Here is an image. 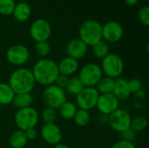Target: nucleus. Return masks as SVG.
I'll use <instances>...</instances> for the list:
<instances>
[{
	"label": "nucleus",
	"mask_w": 149,
	"mask_h": 148,
	"mask_svg": "<svg viewBox=\"0 0 149 148\" xmlns=\"http://www.w3.org/2000/svg\"><path fill=\"white\" fill-rule=\"evenodd\" d=\"M92 51L94 57H96L99 59H103L110 53L108 43H107L103 39L97 42L96 44L92 45Z\"/></svg>",
	"instance_id": "393cba45"
},
{
	"label": "nucleus",
	"mask_w": 149,
	"mask_h": 148,
	"mask_svg": "<svg viewBox=\"0 0 149 148\" xmlns=\"http://www.w3.org/2000/svg\"><path fill=\"white\" fill-rule=\"evenodd\" d=\"M78 111V107L76 104L70 102V101H65L59 108H58V113L61 118L64 120H72L75 113Z\"/></svg>",
	"instance_id": "b1692460"
},
{
	"label": "nucleus",
	"mask_w": 149,
	"mask_h": 148,
	"mask_svg": "<svg viewBox=\"0 0 149 148\" xmlns=\"http://www.w3.org/2000/svg\"><path fill=\"white\" fill-rule=\"evenodd\" d=\"M68 80H69V77L62 75V74H59L58 76V78L56 79L54 85H56L57 86H58V87H60L62 89H65L66 85H67V83H68Z\"/></svg>",
	"instance_id": "f704fd0d"
},
{
	"label": "nucleus",
	"mask_w": 149,
	"mask_h": 148,
	"mask_svg": "<svg viewBox=\"0 0 149 148\" xmlns=\"http://www.w3.org/2000/svg\"><path fill=\"white\" fill-rule=\"evenodd\" d=\"M79 35V38L87 46H92L102 40V25L98 21L93 19L86 20L80 25Z\"/></svg>",
	"instance_id": "7ed1b4c3"
},
{
	"label": "nucleus",
	"mask_w": 149,
	"mask_h": 148,
	"mask_svg": "<svg viewBox=\"0 0 149 148\" xmlns=\"http://www.w3.org/2000/svg\"><path fill=\"white\" fill-rule=\"evenodd\" d=\"M39 120L38 112L32 106L17 110L14 116V121L17 129L26 131L27 129L36 127Z\"/></svg>",
	"instance_id": "39448f33"
},
{
	"label": "nucleus",
	"mask_w": 149,
	"mask_h": 148,
	"mask_svg": "<svg viewBox=\"0 0 149 148\" xmlns=\"http://www.w3.org/2000/svg\"><path fill=\"white\" fill-rule=\"evenodd\" d=\"M100 93L95 87H84L76 96V106L79 109L90 111L96 107Z\"/></svg>",
	"instance_id": "6e6552de"
},
{
	"label": "nucleus",
	"mask_w": 149,
	"mask_h": 148,
	"mask_svg": "<svg viewBox=\"0 0 149 148\" xmlns=\"http://www.w3.org/2000/svg\"><path fill=\"white\" fill-rule=\"evenodd\" d=\"M124 61L120 56L115 53H109L102 59L100 68L103 75L111 79L120 78L124 71Z\"/></svg>",
	"instance_id": "20e7f679"
},
{
	"label": "nucleus",
	"mask_w": 149,
	"mask_h": 148,
	"mask_svg": "<svg viewBox=\"0 0 149 148\" xmlns=\"http://www.w3.org/2000/svg\"><path fill=\"white\" fill-rule=\"evenodd\" d=\"M72 120H74V123L78 126L84 127V126H86L89 124V122L91 120V115H90L89 111L78 109V111L75 113Z\"/></svg>",
	"instance_id": "a878e982"
},
{
	"label": "nucleus",
	"mask_w": 149,
	"mask_h": 148,
	"mask_svg": "<svg viewBox=\"0 0 149 148\" xmlns=\"http://www.w3.org/2000/svg\"><path fill=\"white\" fill-rule=\"evenodd\" d=\"M15 5L14 0H0V14L3 16L11 15Z\"/></svg>",
	"instance_id": "c756f323"
},
{
	"label": "nucleus",
	"mask_w": 149,
	"mask_h": 148,
	"mask_svg": "<svg viewBox=\"0 0 149 148\" xmlns=\"http://www.w3.org/2000/svg\"><path fill=\"white\" fill-rule=\"evenodd\" d=\"M27 142L28 139L25 132L20 129L13 131L9 137V144L11 148H24Z\"/></svg>",
	"instance_id": "6ab92c4d"
},
{
	"label": "nucleus",
	"mask_w": 149,
	"mask_h": 148,
	"mask_svg": "<svg viewBox=\"0 0 149 148\" xmlns=\"http://www.w3.org/2000/svg\"><path fill=\"white\" fill-rule=\"evenodd\" d=\"M52 148H69V147L65 144H62V143H59V144H57L55 146H53Z\"/></svg>",
	"instance_id": "58836bf2"
},
{
	"label": "nucleus",
	"mask_w": 149,
	"mask_h": 148,
	"mask_svg": "<svg viewBox=\"0 0 149 148\" xmlns=\"http://www.w3.org/2000/svg\"><path fill=\"white\" fill-rule=\"evenodd\" d=\"M40 117L45 124L55 123V120L57 119V111L56 109L46 106L42 110L40 113Z\"/></svg>",
	"instance_id": "cd10ccee"
},
{
	"label": "nucleus",
	"mask_w": 149,
	"mask_h": 148,
	"mask_svg": "<svg viewBox=\"0 0 149 148\" xmlns=\"http://www.w3.org/2000/svg\"><path fill=\"white\" fill-rule=\"evenodd\" d=\"M40 136L45 143L51 146L59 144L62 140V132L55 123L44 124L40 129Z\"/></svg>",
	"instance_id": "4468645a"
},
{
	"label": "nucleus",
	"mask_w": 149,
	"mask_h": 148,
	"mask_svg": "<svg viewBox=\"0 0 149 148\" xmlns=\"http://www.w3.org/2000/svg\"><path fill=\"white\" fill-rule=\"evenodd\" d=\"M132 117L128 112L124 109H117L108 116L107 124L115 132L120 133L121 132L130 128Z\"/></svg>",
	"instance_id": "1a4fd4ad"
},
{
	"label": "nucleus",
	"mask_w": 149,
	"mask_h": 148,
	"mask_svg": "<svg viewBox=\"0 0 149 148\" xmlns=\"http://www.w3.org/2000/svg\"><path fill=\"white\" fill-rule=\"evenodd\" d=\"M52 34V26L50 23L44 18L36 19L30 27V35L37 43L47 41Z\"/></svg>",
	"instance_id": "9b49d317"
},
{
	"label": "nucleus",
	"mask_w": 149,
	"mask_h": 148,
	"mask_svg": "<svg viewBox=\"0 0 149 148\" xmlns=\"http://www.w3.org/2000/svg\"><path fill=\"white\" fill-rule=\"evenodd\" d=\"M138 17L140 22L145 25L148 26L149 25V7L148 6H143L140 9L138 12Z\"/></svg>",
	"instance_id": "473e14b6"
},
{
	"label": "nucleus",
	"mask_w": 149,
	"mask_h": 148,
	"mask_svg": "<svg viewBox=\"0 0 149 148\" xmlns=\"http://www.w3.org/2000/svg\"><path fill=\"white\" fill-rule=\"evenodd\" d=\"M42 99L47 107L56 110L58 109L65 101H67L66 92L65 90L54 84L45 86L42 92Z\"/></svg>",
	"instance_id": "423d86ee"
},
{
	"label": "nucleus",
	"mask_w": 149,
	"mask_h": 148,
	"mask_svg": "<svg viewBox=\"0 0 149 148\" xmlns=\"http://www.w3.org/2000/svg\"><path fill=\"white\" fill-rule=\"evenodd\" d=\"M32 103H33V97L31 93L29 92V93L15 94L11 104L15 108H17L19 110V109L31 106Z\"/></svg>",
	"instance_id": "aec40b11"
},
{
	"label": "nucleus",
	"mask_w": 149,
	"mask_h": 148,
	"mask_svg": "<svg viewBox=\"0 0 149 148\" xmlns=\"http://www.w3.org/2000/svg\"><path fill=\"white\" fill-rule=\"evenodd\" d=\"M65 53L67 57L76 60L82 59L88 51V46L79 38L71 39L65 45Z\"/></svg>",
	"instance_id": "2eb2a0df"
},
{
	"label": "nucleus",
	"mask_w": 149,
	"mask_h": 148,
	"mask_svg": "<svg viewBox=\"0 0 149 148\" xmlns=\"http://www.w3.org/2000/svg\"><path fill=\"white\" fill-rule=\"evenodd\" d=\"M122 25L116 21H109L102 25V39L107 43H116L123 36Z\"/></svg>",
	"instance_id": "ddd939ff"
},
{
	"label": "nucleus",
	"mask_w": 149,
	"mask_h": 148,
	"mask_svg": "<svg viewBox=\"0 0 149 148\" xmlns=\"http://www.w3.org/2000/svg\"><path fill=\"white\" fill-rule=\"evenodd\" d=\"M114 81L115 79H113L103 76L100 79V80L98 82V84L96 85L95 88L100 93V95L112 93L113 90V86H114Z\"/></svg>",
	"instance_id": "5701e85b"
},
{
	"label": "nucleus",
	"mask_w": 149,
	"mask_h": 148,
	"mask_svg": "<svg viewBox=\"0 0 149 148\" xmlns=\"http://www.w3.org/2000/svg\"><path fill=\"white\" fill-rule=\"evenodd\" d=\"M8 84L15 94H17L29 92L31 93L35 87L36 82L33 78L31 70L26 67H19L10 73Z\"/></svg>",
	"instance_id": "f03ea898"
},
{
	"label": "nucleus",
	"mask_w": 149,
	"mask_h": 148,
	"mask_svg": "<svg viewBox=\"0 0 149 148\" xmlns=\"http://www.w3.org/2000/svg\"><path fill=\"white\" fill-rule=\"evenodd\" d=\"M12 15L14 18L18 22H25L27 21L31 15V6L24 2H20L16 3L15 8L13 10Z\"/></svg>",
	"instance_id": "a211bd4d"
},
{
	"label": "nucleus",
	"mask_w": 149,
	"mask_h": 148,
	"mask_svg": "<svg viewBox=\"0 0 149 148\" xmlns=\"http://www.w3.org/2000/svg\"><path fill=\"white\" fill-rule=\"evenodd\" d=\"M136 136H137V133L134 131L132 128H128L120 133V140L129 142H134V140L136 139Z\"/></svg>",
	"instance_id": "72a5a7b5"
},
{
	"label": "nucleus",
	"mask_w": 149,
	"mask_h": 148,
	"mask_svg": "<svg viewBox=\"0 0 149 148\" xmlns=\"http://www.w3.org/2000/svg\"><path fill=\"white\" fill-rule=\"evenodd\" d=\"M35 52L41 58H46L51 52V45L48 41L37 42L35 44Z\"/></svg>",
	"instance_id": "c85d7f7f"
},
{
	"label": "nucleus",
	"mask_w": 149,
	"mask_h": 148,
	"mask_svg": "<svg viewBox=\"0 0 149 148\" xmlns=\"http://www.w3.org/2000/svg\"><path fill=\"white\" fill-rule=\"evenodd\" d=\"M124 1H125L126 4L128 6H134V5L137 4L139 2V0H124Z\"/></svg>",
	"instance_id": "4c0bfd02"
},
{
	"label": "nucleus",
	"mask_w": 149,
	"mask_h": 148,
	"mask_svg": "<svg viewBox=\"0 0 149 148\" xmlns=\"http://www.w3.org/2000/svg\"><path fill=\"white\" fill-rule=\"evenodd\" d=\"M148 121L147 118L145 116L140 115V116L132 118L130 128H132L134 131L138 133V132L144 131L148 127Z\"/></svg>",
	"instance_id": "bb28decb"
},
{
	"label": "nucleus",
	"mask_w": 149,
	"mask_h": 148,
	"mask_svg": "<svg viewBox=\"0 0 149 148\" xmlns=\"http://www.w3.org/2000/svg\"><path fill=\"white\" fill-rule=\"evenodd\" d=\"M5 56L7 61L12 65L22 66L30 59V51L25 45L17 44L7 50Z\"/></svg>",
	"instance_id": "9d476101"
},
{
	"label": "nucleus",
	"mask_w": 149,
	"mask_h": 148,
	"mask_svg": "<svg viewBox=\"0 0 149 148\" xmlns=\"http://www.w3.org/2000/svg\"><path fill=\"white\" fill-rule=\"evenodd\" d=\"M84 87L85 86L83 85L79 78L78 76L73 75L72 77H69L68 83L64 90L66 93H68L70 95L77 96L84 89Z\"/></svg>",
	"instance_id": "4be33fe9"
},
{
	"label": "nucleus",
	"mask_w": 149,
	"mask_h": 148,
	"mask_svg": "<svg viewBox=\"0 0 149 148\" xmlns=\"http://www.w3.org/2000/svg\"><path fill=\"white\" fill-rule=\"evenodd\" d=\"M25 132V134H26V137L28 139V141L29 140H35L38 136V132L37 131V129L35 127L33 128H30V129H27Z\"/></svg>",
	"instance_id": "e433bc0d"
},
{
	"label": "nucleus",
	"mask_w": 149,
	"mask_h": 148,
	"mask_svg": "<svg viewBox=\"0 0 149 148\" xmlns=\"http://www.w3.org/2000/svg\"><path fill=\"white\" fill-rule=\"evenodd\" d=\"M78 77L85 87H95L103 77V72L100 65L87 63L80 68Z\"/></svg>",
	"instance_id": "0eeeda50"
},
{
	"label": "nucleus",
	"mask_w": 149,
	"mask_h": 148,
	"mask_svg": "<svg viewBox=\"0 0 149 148\" xmlns=\"http://www.w3.org/2000/svg\"><path fill=\"white\" fill-rule=\"evenodd\" d=\"M31 72L35 82L44 86L53 85L59 75L58 63L47 58L38 60L34 64Z\"/></svg>",
	"instance_id": "f257e3e1"
},
{
	"label": "nucleus",
	"mask_w": 149,
	"mask_h": 148,
	"mask_svg": "<svg viewBox=\"0 0 149 148\" xmlns=\"http://www.w3.org/2000/svg\"><path fill=\"white\" fill-rule=\"evenodd\" d=\"M146 104V94L144 92L141 91L134 94V107L141 109L145 106Z\"/></svg>",
	"instance_id": "2f4dec72"
},
{
	"label": "nucleus",
	"mask_w": 149,
	"mask_h": 148,
	"mask_svg": "<svg viewBox=\"0 0 149 148\" xmlns=\"http://www.w3.org/2000/svg\"><path fill=\"white\" fill-rule=\"evenodd\" d=\"M119 100H125L131 95L127 87V80L123 78H117L114 81V86L112 92Z\"/></svg>",
	"instance_id": "f3484780"
},
{
	"label": "nucleus",
	"mask_w": 149,
	"mask_h": 148,
	"mask_svg": "<svg viewBox=\"0 0 149 148\" xmlns=\"http://www.w3.org/2000/svg\"><path fill=\"white\" fill-rule=\"evenodd\" d=\"M120 100L113 94H100L99 96L96 108L99 112L106 116H109L117 109H119Z\"/></svg>",
	"instance_id": "f8f14e48"
},
{
	"label": "nucleus",
	"mask_w": 149,
	"mask_h": 148,
	"mask_svg": "<svg viewBox=\"0 0 149 148\" xmlns=\"http://www.w3.org/2000/svg\"><path fill=\"white\" fill-rule=\"evenodd\" d=\"M111 148H136L134 142H129L126 140H120L115 142Z\"/></svg>",
	"instance_id": "c9c22d12"
},
{
	"label": "nucleus",
	"mask_w": 149,
	"mask_h": 148,
	"mask_svg": "<svg viewBox=\"0 0 149 148\" xmlns=\"http://www.w3.org/2000/svg\"><path fill=\"white\" fill-rule=\"evenodd\" d=\"M127 87H128L130 94H135L141 91L142 84L140 79L134 78V79H130L129 80H127Z\"/></svg>",
	"instance_id": "7c9ffc66"
},
{
	"label": "nucleus",
	"mask_w": 149,
	"mask_h": 148,
	"mask_svg": "<svg viewBox=\"0 0 149 148\" xmlns=\"http://www.w3.org/2000/svg\"><path fill=\"white\" fill-rule=\"evenodd\" d=\"M15 92L8 83L0 82V105L8 106L12 103Z\"/></svg>",
	"instance_id": "412c9836"
},
{
	"label": "nucleus",
	"mask_w": 149,
	"mask_h": 148,
	"mask_svg": "<svg viewBox=\"0 0 149 148\" xmlns=\"http://www.w3.org/2000/svg\"><path fill=\"white\" fill-rule=\"evenodd\" d=\"M58 68L59 74L72 77L79 71V65L78 60L70 57H65L58 64Z\"/></svg>",
	"instance_id": "dca6fc26"
}]
</instances>
